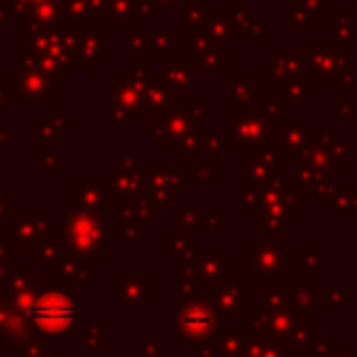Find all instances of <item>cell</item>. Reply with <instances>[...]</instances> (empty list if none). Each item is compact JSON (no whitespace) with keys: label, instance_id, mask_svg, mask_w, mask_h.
Instances as JSON below:
<instances>
[{"label":"cell","instance_id":"cell-1","mask_svg":"<svg viewBox=\"0 0 357 357\" xmlns=\"http://www.w3.org/2000/svg\"><path fill=\"white\" fill-rule=\"evenodd\" d=\"M74 318V303L64 294H45L32 308V321L47 333H61Z\"/></svg>","mask_w":357,"mask_h":357}]
</instances>
